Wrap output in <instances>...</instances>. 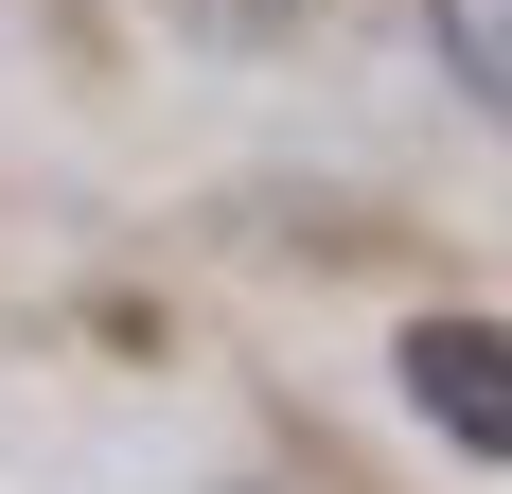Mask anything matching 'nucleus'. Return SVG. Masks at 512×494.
<instances>
[{
    "label": "nucleus",
    "instance_id": "nucleus-1",
    "mask_svg": "<svg viewBox=\"0 0 512 494\" xmlns=\"http://www.w3.org/2000/svg\"><path fill=\"white\" fill-rule=\"evenodd\" d=\"M407 406L460 459H512V336H495V318H424V336H407Z\"/></svg>",
    "mask_w": 512,
    "mask_h": 494
},
{
    "label": "nucleus",
    "instance_id": "nucleus-2",
    "mask_svg": "<svg viewBox=\"0 0 512 494\" xmlns=\"http://www.w3.org/2000/svg\"><path fill=\"white\" fill-rule=\"evenodd\" d=\"M230 18H248V0H230Z\"/></svg>",
    "mask_w": 512,
    "mask_h": 494
}]
</instances>
